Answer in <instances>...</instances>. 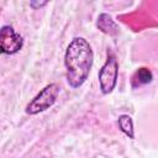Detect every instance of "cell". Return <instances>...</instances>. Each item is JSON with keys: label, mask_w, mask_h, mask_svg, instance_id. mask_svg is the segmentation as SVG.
Masks as SVG:
<instances>
[{"label": "cell", "mask_w": 158, "mask_h": 158, "mask_svg": "<svg viewBox=\"0 0 158 158\" xmlns=\"http://www.w3.org/2000/svg\"><path fill=\"white\" fill-rule=\"evenodd\" d=\"M23 46V38L10 25L0 28V51L4 54H15Z\"/></svg>", "instance_id": "cell-4"}, {"label": "cell", "mask_w": 158, "mask_h": 158, "mask_svg": "<svg viewBox=\"0 0 158 158\" xmlns=\"http://www.w3.org/2000/svg\"><path fill=\"white\" fill-rule=\"evenodd\" d=\"M118 77V62L116 56L112 52H107V58L104 65L100 68L98 78H99V86L102 94H110L116 84Z\"/></svg>", "instance_id": "cell-3"}, {"label": "cell", "mask_w": 158, "mask_h": 158, "mask_svg": "<svg viewBox=\"0 0 158 158\" xmlns=\"http://www.w3.org/2000/svg\"><path fill=\"white\" fill-rule=\"evenodd\" d=\"M47 2L46 1H43V2H35V1H32V2H30V5L32 6V7H36V6H44Z\"/></svg>", "instance_id": "cell-8"}, {"label": "cell", "mask_w": 158, "mask_h": 158, "mask_svg": "<svg viewBox=\"0 0 158 158\" xmlns=\"http://www.w3.org/2000/svg\"><path fill=\"white\" fill-rule=\"evenodd\" d=\"M152 79H153L152 72L148 68H146V67H141L132 75L131 83H132V86L133 88H137V86H141V85L149 84L152 81Z\"/></svg>", "instance_id": "cell-6"}, {"label": "cell", "mask_w": 158, "mask_h": 158, "mask_svg": "<svg viewBox=\"0 0 158 158\" xmlns=\"http://www.w3.org/2000/svg\"><path fill=\"white\" fill-rule=\"evenodd\" d=\"M96 26L98 28L109 35V36H116L118 32H120V28H118V25L115 22V20L106 12H101L98 17V21H96Z\"/></svg>", "instance_id": "cell-5"}, {"label": "cell", "mask_w": 158, "mask_h": 158, "mask_svg": "<svg viewBox=\"0 0 158 158\" xmlns=\"http://www.w3.org/2000/svg\"><path fill=\"white\" fill-rule=\"evenodd\" d=\"M117 125H118V128L131 139L135 138V130H133V121L131 118V116L123 114V115H120L118 118H117Z\"/></svg>", "instance_id": "cell-7"}, {"label": "cell", "mask_w": 158, "mask_h": 158, "mask_svg": "<svg viewBox=\"0 0 158 158\" xmlns=\"http://www.w3.org/2000/svg\"><path fill=\"white\" fill-rule=\"evenodd\" d=\"M60 88L57 83H51L46 85L26 106L25 111L28 115H37L40 112L46 111L47 109L52 107L57 101L59 95Z\"/></svg>", "instance_id": "cell-2"}, {"label": "cell", "mask_w": 158, "mask_h": 158, "mask_svg": "<svg viewBox=\"0 0 158 158\" xmlns=\"http://www.w3.org/2000/svg\"><path fill=\"white\" fill-rule=\"evenodd\" d=\"M94 62V53L90 43L84 37H75L70 41L64 54L67 80L72 88L81 86L89 78Z\"/></svg>", "instance_id": "cell-1"}, {"label": "cell", "mask_w": 158, "mask_h": 158, "mask_svg": "<svg viewBox=\"0 0 158 158\" xmlns=\"http://www.w3.org/2000/svg\"><path fill=\"white\" fill-rule=\"evenodd\" d=\"M42 158H47V157H42Z\"/></svg>", "instance_id": "cell-9"}]
</instances>
